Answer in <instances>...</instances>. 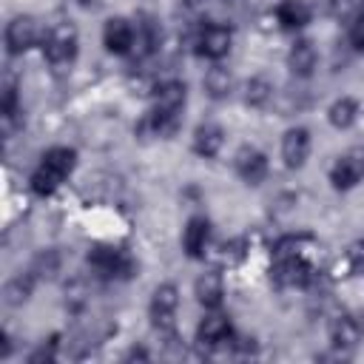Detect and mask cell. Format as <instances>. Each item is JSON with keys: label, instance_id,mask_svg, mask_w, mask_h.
I'll list each match as a JSON object with an SVG mask.
<instances>
[{"label": "cell", "instance_id": "obj_1", "mask_svg": "<svg viewBox=\"0 0 364 364\" xmlns=\"http://www.w3.org/2000/svg\"><path fill=\"white\" fill-rule=\"evenodd\" d=\"M74 162H77V154L71 148H51L43 156L40 168L31 173V191L40 196L54 193L65 182V176L74 171Z\"/></svg>", "mask_w": 364, "mask_h": 364}, {"label": "cell", "instance_id": "obj_2", "mask_svg": "<svg viewBox=\"0 0 364 364\" xmlns=\"http://www.w3.org/2000/svg\"><path fill=\"white\" fill-rule=\"evenodd\" d=\"M176 304H179V293L173 284H159L154 290V299H151V318L154 324L159 327V333L171 336L173 338V313H176Z\"/></svg>", "mask_w": 364, "mask_h": 364}, {"label": "cell", "instance_id": "obj_3", "mask_svg": "<svg viewBox=\"0 0 364 364\" xmlns=\"http://www.w3.org/2000/svg\"><path fill=\"white\" fill-rule=\"evenodd\" d=\"M77 54V31L71 26H57L46 37V60L51 65H68Z\"/></svg>", "mask_w": 364, "mask_h": 364}, {"label": "cell", "instance_id": "obj_4", "mask_svg": "<svg viewBox=\"0 0 364 364\" xmlns=\"http://www.w3.org/2000/svg\"><path fill=\"white\" fill-rule=\"evenodd\" d=\"M37 37H40V26H37V20L28 17V14L14 17V20L9 23V28H6V46H9L11 54L28 51V48L37 43Z\"/></svg>", "mask_w": 364, "mask_h": 364}, {"label": "cell", "instance_id": "obj_5", "mask_svg": "<svg viewBox=\"0 0 364 364\" xmlns=\"http://www.w3.org/2000/svg\"><path fill=\"white\" fill-rule=\"evenodd\" d=\"M273 279L276 284L282 287H301L313 279V267L299 259V256H287V259H276V267H273Z\"/></svg>", "mask_w": 364, "mask_h": 364}, {"label": "cell", "instance_id": "obj_6", "mask_svg": "<svg viewBox=\"0 0 364 364\" xmlns=\"http://www.w3.org/2000/svg\"><path fill=\"white\" fill-rule=\"evenodd\" d=\"M310 154V134L307 128H290L282 139V156L287 168H301Z\"/></svg>", "mask_w": 364, "mask_h": 364}, {"label": "cell", "instance_id": "obj_7", "mask_svg": "<svg viewBox=\"0 0 364 364\" xmlns=\"http://www.w3.org/2000/svg\"><path fill=\"white\" fill-rule=\"evenodd\" d=\"M230 28H225V26H208V28H202V34H199V54L202 57H208V60H222L228 51H230Z\"/></svg>", "mask_w": 364, "mask_h": 364}, {"label": "cell", "instance_id": "obj_8", "mask_svg": "<svg viewBox=\"0 0 364 364\" xmlns=\"http://www.w3.org/2000/svg\"><path fill=\"white\" fill-rule=\"evenodd\" d=\"M102 43H105V48L114 51V54L131 51V48H134V28H131V23L122 20V17H111V20L105 23V28H102Z\"/></svg>", "mask_w": 364, "mask_h": 364}, {"label": "cell", "instance_id": "obj_9", "mask_svg": "<svg viewBox=\"0 0 364 364\" xmlns=\"http://www.w3.org/2000/svg\"><path fill=\"white\" fill-rule=\"evenodd\" d=\"M236 171L247 185H259L264 179V173H267V159L256 148H242L236 154Z\"/></svg>", "mask_w": 364, "mask_h": 364}, {"label": "cell", "instance_id": "obj_10", "mask_svg": "<svg viewBox=\"0 0 364 364\" xmlns=\"http://www.w3.org/2000/svg\"><path fill=\"white\" fill-rule=\"evenodd\" d=\"M185 105V85L182 82H165L156 88V102H154V114L159 117H179Z\"/></svg>", "mask_w": 364, "mask_h": 364}, {"label": "cell", "instance_id": "obj_11", "mask_svg": "<svg viewBox=\"0 0 364 364\" xmlns=\"http://www.w3.org/2000/svg\"><path fill=\"white\" fill-rule=\"evenodd\" d=\"M208 236H210L208 219L193 216V219L188 222L185 233H182V247H185V253H188L191 259H199V256L205 253V247H208Z\"/></svg>", "mask_w": 364, "mask_h": 364}, {"label": "cell", "instance_id": "obj_12", "mask_svg": "<svg viewBox=\"0 0 364 364\" xmlns=\"http://www.w3.org/2000/svg\"><path fill=\"white\" fill-rule=\"evenodd\" d=\"M196 338L205 347H216V344L228 341L230 338V321H228V316H222V313L205 316L202 324H199V330H196Z\"/></svg>", "mask_w": 364, "mask_h": 364}, {"label": "cell", "instance_id": "obj_13", "mask_svg": "<svg viewBox=\"0 0 364 364\" xmlns=\"http://www.w3.org/2000/svg\"><path fill=\"white\" fill-rule=\"evenodd\" d=\"M330 341H333L338 350H353V347L361 341V324H358L353 316H338V318L330 324Z\"/></svg>", "mask_w": 364, "mask_h": 364}, {"label": "cell", "instance_id": "obj_14", "mask_svg": "<svg viewBox=\"0 0 364 364\" xmlns=\"http://www.w3.org/2000/svg\"><path fill=\"white\" fill-rule=\"evenodd\" d=\"M364 176V159H358V156H341L338 162H336V168H333V173H330V179H333V185L338 188V191H347V188H353L358 179Z\"/></svg>", "mask_w": 364, "mask_h": 364}, {"label": "cell", "instance_id": "obj_15", "mask_svg": "<svg viewBox=\"0 0 364 364\" xmlns=\"http://www.w3.org/2000/svg\"><path fill=\"white\" fill-rule=\"evenodd\" d=\"M193 293H196V299H199V304H205V307H219L222 304V296H225V282H222V276L219 273H202L199 279H196V284H193Z\"/></svg>", "mask_w": 364, "mask_h": 364}, {"label": "cell", "instance_id": "obj_16", "mask_svg": "<svg viewBox=\"0 0 364 364\" xmlns=\"http://www.w3.org/2000/svg\"><path fill=\"white\" fill-rule=\"evenodd\" d=\"M222 142H225L222 128H219V125H210V122L199 125L196 134H193V151H196L199 156H216V154L222 151Z\"/></svg>", "mask_w": 364, "mask_h": 364}, {"label": "cell", "instance_id": "obj_17", "mask_svg": "<svg viewBox=\"0 0 364 364\" xmlns=\"http://www.w3.org/2000/svg\"><path fill=\"white\" fill-rule=\"evenodd\" d=\"M287 65H290V71L296 77H307L316 68V48H313V43L310 40H299L290 48V54H287Z\"/></svg>", "mask_w": 364, "mask_h": 364}, {"label": "cell", "instance_id": "obj_18", "mask_svg": "<svg viewBox=\"0 0 364 364\" xmlns=\"http://www.w3.org/2000/svg\"><path fill=\"white\" fill-rule=\"evenodd\" d=\"M276 17L284 28H301L310 20V9L301 0H282L276 9Z\"/></svg>", "mask_w": 364, "mask_h": 364}, {"label": "cell", "instance_id": "obj_19", "mask_svg": "<svg viewBox=\"0 0 364 364\" xmlns=\"http://www.w3.org/2000/svg\"><path fill=\"white\" fill-rule=\"evenodd\" d=\"M230 88H233V80H230L228 68H222V65L208 68V74H205V91H208L213 100L228 97V94H230Z\"/></svg>", "mask_w": 364, "mask_h": 364}, {"label": "cell", "instance_id": "obj_20", "mask_svg": "<svg viewBox=\"0 0 364 364\" xmlns=\"http://www.w3.org/2000/svg\"><path fill=\"white\" fill-rule=\"evenodd\" d=\"M355 114H358V108H355V102L353 100H336L333 105H330V125L333 128H350L353 125V119H355Z\"/></svg>", "mask_w": 364, "mask_h": 364}, {"label": "cell", "instance_id": "obj_21", "mask_svg": "<svg viewBox=\"0 0 364 364\" xmlns=\"http://www.w3.org/2000/svg\"><path fill=\"white\" fill-rule=\"evenodd\" d=\"M31 284H34V276L26 273V276H14L9 284H6V301L9 304H23L28 296H31Z\"/></svg>", "mask_w": 364, "mask_h": 364}, {"label": "cell", "instance_id": "obj_22", "mask_svg": "<svg viewBox=\"0 0 364 364\" xmlns=\"http://www.w3.org/2000/svg\"><path fill=\"white\" fill-rule=\"evenodd\" d=\"M270 82L264 80V77H253V80H247L245 82V102L247 105H264L267 100H270Z\"/></svg>", "mask_w": 364, "mask_h": 364}, {"label": "cell", "instance_id": "obj_23", "mask_svg": "<svg viewBox=\"0 0 364 364\" xmlns=\"http://www.w3.org/2000/svg\"><path fill=\"white\" fill-rule=\"evenodd\" d=\"M54 273H57V253H54V250L40 253V256L34 259V264H31V276H34V279H51Z\"/></svg>", "mask_w": 364, "mask_h": 364}, {"label": "cell", "instance_id": "obj_24", "mask_svg": "<svg viewBox=\"0 0 364 364\" xmlns=\"http://www.w3.org/2000/svg\"><path fill=\"white\" fill-rule=\"evenodd\" d=\"M358 0H330V14L333 17H350L355 11Z\"/></svg>", "mask_w": 364, "mask_h": 364}, {"label": "cell", "instance_id": "obj_25", "mask_svg": "<svg viewBox=\"0 0 364 364\" xmlns=\"http://www.w3.org/2000/svg\"><path fill=\"white\" fill-rule=\"evenodd\" d=\"M350 43H353V48L364 51V14L353 20V26H350Z\"/></svg>", "mask_w": 364, "mask_h": 364}, {"label": "cell", "instance_id": "obj_26", "mask_svg": "<svg viewBox=\"0 0 364 364\" xmlns=\"http://www.w3.org/2000/svg\"><path fill=\"white\" fill-rule=\"evenodd\" d=\"M350 264H353L355 273H364V242L350 247Z\"/></svg>", "mask_w": 364, "mask_h": 364}, {"label": "cell", "instance_id": "obj_27", "mask_svg": "<svg viewBox=\"0 0 364 364\" xmlns=\"http://www.w3.org/2000/svg\"><path fill=\"white\" fill-rule=\"evenodd\" d=\"M54 350H57V344L51 341L48 347H40L37 353H31V358H28V361H31V364H40V361H54Z\"/></svg>", "mask_w": 364, "mask_h": 364}, {"label": "cell", "instance_id": "obj_28", "mask_svg": "<svg viewBox=\"0 0 364 364\" xmlns=\"http://www.w3.org/2000/svg\"><path fill=\"white\" fill-rule=\"evenodd\" d=\"M188 3H191V6H196V9H199V6H205V3H210V0H188Z\"/></svg>", "mask_w": 364, "mask_h": 364}, {"label": "cell", "instance_id": "obj_29", "mask_svg": "<svg viewBox=\"0 0 364 364\" xmlns=\"http://www.w3.org/2000/svg\"><path fill=\"white\" fill-rule=\"evenodd\" d=\"M77 3H80V6H94L97 0H77Z\"/></svg>", "mask_w": 364, "mask_h": 364}]
</instances>
